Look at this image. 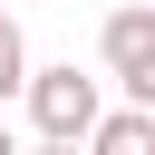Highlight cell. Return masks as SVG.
<instances>
[{
  "mask_svg": "<svg viewBox=\"0 0 155 155\" xmlns=\"http://www.w3.org/2000/svg\"><path fill=\"white\" fill-rule=\"evenodd\" d=\"M97 58H107V78L126 87V107H145V116H155V10H145V0L107 10V29H97Z\"/></svg>",
  "mask_w": 155,
  "mask_h": 155,
  "instance_id": "cell-1",
  "label": "cell"
},
{
  "mask_svg": "<svg viewBox=\"0 0 155 155\" xmlns=\"http://www.w3.org/2000/svg\"><path fill=\"white\" fill-rule=\"evenodd\" d=\"M29 116H39V136L87 145L97 116H107V97H97V78H78V58H68V68H29Z\"/></svg>",
  "mask_w": 155,
  "mask_h": 155,
  "instance_id": "cell-2",
  "label": "cell"
},
{
  "mask_svg": "<svg viewBox=\"0 0 155 155\" xmlns=\"http://www.w3.org/2000/svg\"><path fill=\"white\" fill-rule=\"evenodd\" d=\"M87 155H155V116H145V107H116V116H97Z\"/></svg>",
  "mask_w": 155,
  "mask_h": 155,
  "instance_id": "cell-3",
  "label": "cell"
},
{
  "mask_svg": "<svg viewBox=\"0 0 155 155\" xmlns=\"http://www.w3.org/2000/svg\"><path fill=\"white\" fill-rule=\"evenodd\" d=\"M0 97H29V39L0 29Z\"/></svg>",
  "mask_w": 155,
  "mask_h": 155,
  "instance_id": "cell-4",
  "label": "cell"
},
{
  "mask_svg": "<svg viewBox=\"0 0 155 155\" xmlns=\"http://www.w3.org/2000/svg\"><path fill=\"white\" fill-rule=\"evenodd\" d=\"M29 155H87V145H68V136H39V145H29Z\"/></svg>",
  "mask_w": 155,
  "mask_h": 155,
  "instance_id": "cell-5",
  "label": "cell"
},
{
  "mask_svg": "<svg viewBox=\"0 0 155 155\" xmlns=\"http://www.w3.org/2000/svg\"><path fill=\"white\" fill-rule=\"evenodd\" d=\"M0 155H19V136H10V126H0Z\"/></svg>",
  "mask_w": 155,
  "mask_h": 155,
  "instance_id": "cell-6",
  "label": "cell"
},
{
  "mask_svg": "<svg viewBox=\"0 0 155 155\" xmlns=\"http://www.w3.org/2000/svg\"><path fill=\"white\" fill-rule=\"evenodd\" d=\"M0 29H10V10H0Z\"/></svg>",
  "mask_w": 155,
  "mask_h": 155,
  "instance_id": "cell-7",
  "label": "cell"
}]
</instances>
